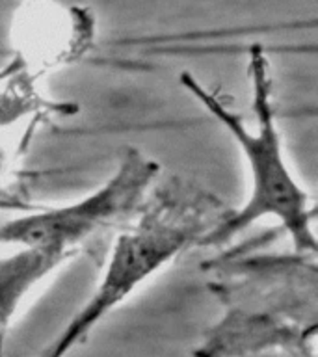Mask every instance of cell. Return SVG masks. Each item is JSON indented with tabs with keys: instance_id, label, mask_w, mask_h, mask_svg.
<instances>
[{
	"instance_id": "1",
	"label": "cell",
	"mask_w": 318,
	"mask_h": 357,
	"mask_svg": "<svg viewBox=\"0 0 318 357\" xmlns=\"http://www.w3.org/2000/svg\"><path fill=\"white\" fill-rule=\"evenodd\" d=\"M251 93L257 117L255 130H251L238 114L225 106L188 71L181 73L183 88L212 117H216L238 144L250 167V197L238 211L225 212L220 222L205 234L201 245H222L236 234L251 227L257 220L273 218L292 240L298 253H317V234L312 231V208L309 194L290 172L285 156L281 134L272 108V77L268 60L259 47L250 54Z\"/></svg>"
},
{
	"instance_id": "2",
	"label": "cell",
	"mask_w": 318,
	"mask_h": 357,
	"mask_svg": "<svg viewBox=\"0 0 318 357\" xmlns=\"http://www.w3.org/2000/svg\"><path fill=\"white\" fill-rule=\"evenodd\" d=\"M205 195H199L195 201L186 197L184 201L162 203L156 211L147 212L138 225L119 234L93 298L43 357H63V354L71 350L106 312L119 305L136 287L155 275L183 251L190 250L192 245H201L205 234L227 212L212 216V205H216V199L212 197L197 211L195 205Z\"/></svg>"
},
{
	"instance_id": "3",
	"label": "cell",
	"mask_w": 318,
	"mask_h": 357,
	"mask_svg": "<svg viewBox=\"0 0 318 357\" xmlns=\"http://www.w3.org/2000/svg\"><path fill=\"white\" fill-rule=\"evenodd\" d=\"M156 175L155 160L128 149L116 173L82 199L0 223V245L71 257L78 245L138 211Z\"/></svg>"
},
{
	"instance_id": "4",
	"label": "cell",
	"mask_w": 318,
	"mask_h": 357,
	"mask_svg": "<svg viewBox=\"0 0 318 357\" xmlns=\"http://www.w3.org/2000/svg\"><path fill=\"white\" fill-rule=\"evenodd\" d=\"M63 261H67V255L30 248H17L13 255L0 259V333L15 312L22 296Z\"/></svg>"
}]
</instances>
